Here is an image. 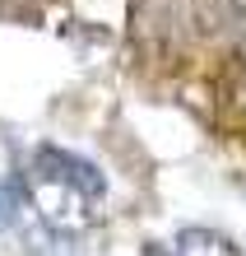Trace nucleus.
Instances as JSON below:
<instances>
[{
	"label": "nucleus",
	"instance_id": "1",
	"mask_svg": "<svg viewBox=\"0 0 246 256\" xmlns=\"http://www.w3.org/2000/svg\"><path fill=\"white\" fill-rule=\"evenodd\" d=\"M28 205L37 210L51 228H84L102 214L107 200V177L88 158L70 154L60 144H42L28 168Z\"/></svg>",
	"mask_w": 246,
	"mask_h": 256
},
{
	"label": "nucleus",
	"instance_id": "2",
	"mask_svg": "<svg viewBox=\"0 0 246 256\" xmlns=\"http://www.w3.org/2000/svg\"><path fill=\"white\" fill-rule=\"evenodd\" d=\"M172 256H242V247L219 228H205V224H191V228L177 233V252Z\"/></svg>",
	"mask_w": 246,
	"mask_h": 256
},
{
	"label": "nucleus",
	"instance_id": "3",
	"mask_svg": "<svg viewBox=\"0 0 246 256\" xmlns=\"http://www.w3.org/2000/svg\"><path fill=\"white\" fill-rule=\"evenodd\" d=\"M140 256H172V252H167V247H158V242H144V252Z\"/></svg>",
	"mask_w": 246,
	"mask_h": 256
}]
</instances>
